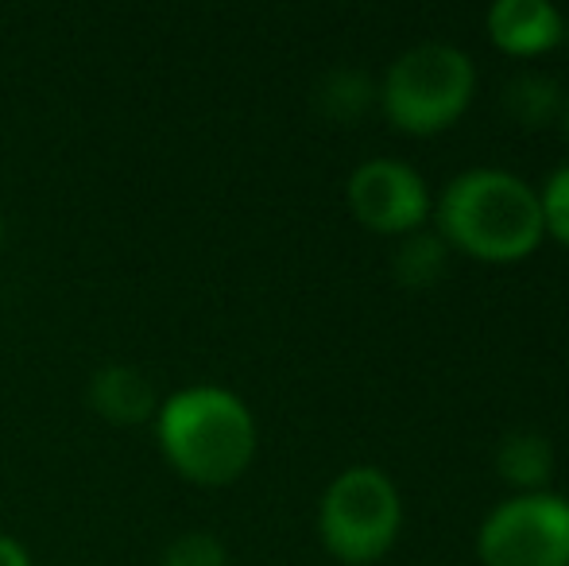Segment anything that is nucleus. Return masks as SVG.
Returning <instances> with one entry per match:
<instances>
[{
    "instance_id": "14",
    "label": "nucleus",
    "mask_w": 569,
    "mask_h": 566,
    "mask_svg": "<svg viewBox=\"0 0 569 566\" xmlns=\"http://www.w3.org/2000/svg\"><path fill=\"white\" fill-rule=\"evenodd\" d=\"M539 206H542V226H547V234H555L558 241L569 245V163L550 171L547 187L539 190Z\"/></svg>"
},
{
    "instance_id": "7",
    "label": "nucleus",
    "mask_w": 569,
    "mask_h": 566,
    "mask_svg": "<svg viewBox=\"0 0 569 566\" xmlns=\"http://www.w3.org/2000/svg\"><path fill=\"white\" fill-rule=\"evenodd\" d=\"M488 36L508 54H539L566 36V20L550 0H496L488 8Z\"/></svg>"
},
{
    "instance_id": "17",
    "label": "nucleus",
    "mask_w": 569,
    "mask_h": 566,
    "mask_svg": "<svg viewBox=\"0 0 569 566\" xmlns=\"http://www.w3.org/2000/svg\"><path fill=\"white\" fill-rule=\"evenodd\" d=\"M566 36H569V23H566Z\"/></svg>"
},
{
    "instance_id": "10",
    "label": "nucleus",
    "mask_w": 569,
    "mask_h": 566,
    "mask_svg": "<svg viewBox=\"0 0 569 566\" xmlns=\"http://www.w3.org/2000/svg\"><path fill=\"white\" fill-rule=\"evenodd\" d=\"M500 101H503L508 121H516L519 129H542V125H550L555 117H562L566 90L550 75L519 70L516 78H508Z\"/></svg>"
},
{
    "instance_id": "8",
    "label": "nucleus",
    "mask_w": 569,
    "mask_h": 566,
    "mask_svg": "<svg viewBox=\"0 0 569 566\" xmlns=\"http://www.w3.org/2000/svg\"><path fill=\"white\" fill-rule=\"evenodd\" d=\"M90 404L113 424H143L159 408L151 380L132 365H106L101 373H93Z\"/></svg>"
},
{
    "instance_id": "4",
    "label": "nucleus",
    "mask_w": 569,
    "mask_h": 566,
    "mask_svg": "<svg viewBox=\"0 0 569 566\" xmlns=\"http://www.w3.org/2000/svg\"><path fill=\"white\" fill-rule=\"evenodd\" d=\"M403 500L383 469L352 466L330 481L318 505V532L333 559L349 566L376 563L399 536Z\"/></svg>"
},
{
    "instance_id": "1",
    "label": "nucleus",
    "mask_w": 569,
    "mask_h": 566,
    "mask_svg": "<svg viewBox=\"0 0 569 566\" xmlns=\"http://www.w3.org/2000/svg\"><path fill=\"white\" fill-rule=\"evenodd\" d=\"M438 234L492 265L531 257L547 234L539 190L503 167H469L438 195Z\"/></svg>"
},
{
    "instance_id": "11",
    "label": "nucleus",
    "mask_w": 569,
    "mask_h": 566,
    "mask_svg": "<svg viewBox=\"0 0 569 566\" xmlns=\"http://www.w3.org/2000/svg\"><path fill=\"white\" fill-rule=\"evenodd\" d=\"M376 98H380L376 82L357 67L330 70L315 90L318 113L330 117V121H341V125H349V121H357L360 113H368V109L376 106Z\"/></svg>"
},
{
    "instance_id": "16",
    "label": "nucleus",
    "mask_w": 569,
    "mask_h": 566,
    "mask_svg": "<svg viewBox=\"0 0 569 566\" xmlns=\"http://www.w3.org/2000/svg\"><path fill=\"white\" fill-rule=\"evenodd\" d=\"M562 129H566V137H569V90H566V101H562Z\"/></svg>"
},
{
    "instance_id": "2",
    "label": "nucleus",
    "mask_w": 569,
    "mask_h": 566,
    "mask_svg": "<svg viewBox=\"0 0 569 566\" xmlns=\"http://www.w3.org/2000/svg\"><path fill=\"white\" fill-rule=\"evenodd\" d=\"M156 435L167 461L194 485H229L252 466L256 419L237 393L182 388L159 404Z\"/></svg>"
},
{
    "instance_id": "15",
    "label": "nucleus",
    "mask_w": 569,
    "mask_h": 566,
    "mask_svg": "<svg viewBox=\"0 0 569 566\" xmlns=\"http://www.w3.org/2000/svg\"><path fill=\"white\" fill-rule=\"evenodd\" d=\"M0 566H31L28 552L12 536H4V532H0Z\"/></svg>"
},
{
    "instance_id": "9",
    "label": "nucleus",
    "mask_w": 569,
    "mask_h": 566,
    "mask_svg": "<svg viewBox=\"0 0 569 566\" xmlns=\"http://www.w3.org/2000/svg\"><path fill=\"white\" fill-rule=\"evenodd\" d=\"M496 469L516 489L539 493L555 474V446L542 430H511L496 450Z\"/></svg>"
},
{
    "instance_id": "13",
    "label": "nucleus",
    "mask_w": 569,
    "mask_h": 566,
    "mask_svg": "<svg viewBox=\"0 0 569 566\" xmlns=\"http://www.w3.org/2000/svg\"><path fill=\"white\" fill-rule=\"evenodd\" d=\"M159 566H229L226 544L210 532H182L163 552Z\"/></svg>"
},
{
    "instance_id": "6",
    "label": "nucleus",
    "mask_w": 569,
    "mask_h": 566,
    "mask_svg": "<svg viewBox=\"0 0 569 566\" xmlns=\"http://www.w3.org/2000/svg\"><path fill=\"white\" fill-rule=\"evenodd\" d=\"M345 198H349L352 218L376 234H415L430 214L427 179L411 163L388 156L352 167Z\"/></svg>"
},
{
    "instance_id": "5",
    "label": "nucleus",
    "mask_w": 569,
    "mask_h": 566,
    "mask_svg": "<svg viewBox=\"0 0 569 566\" xmlns=\"http://www.w3.org/2000/svg\"><path fill=\"white\" fill-rule=\"evenodd\" d=\"M485 566H569V500L550 489L496 505L477 532Z\"/></svg>"
},
{
    "instance_id": "3",
    "label": "nucleus",
    "mask_w": 569,
    "mask_h": 566,
    "mask_svg": "<svg viewBox=\"0 0 569 566\" xmlns=\"http://www.w3.org/2000/svg\"><path fill=\"white\" fill-rule=\"evenodd\" d=\"M380 106L388 121L415 137H430L453 125L469 109L472 90H477V67L453 43L427 39L415 43L383 70Z\"/></svg>"
},
{
    "instance_id": "12",
    "label": "nucleus",
    "mask_w": 569,
    "mask_h": 566,
    "mask_svg": "<svg viewBox=\"0 0 569 566\" xmlns=\"http://www.w3.org/2000/svg\"><path fill=\"white\" fill-rule=\"evenodd\" d=\"M446 265H450V245H446L442 234H430V229L403 234L396 257H391V268H396L399 284H407V287H435L442 280Z\"/></svg>"
},
{
    "instance_id": "18",
    "label": "nucleus",
    "mask_w": 569,
    "mask_h": 566,
    "mask_svg": "<svg viewBox=\"0 0 569 566\" xmlns=\"http://www.w3.org/2000/svg\"><path fill=\"white\" fill-rule=\"evenodd\" d=\"M0 234H4V226H0Z\"/></svg>"
}]
</instances>
